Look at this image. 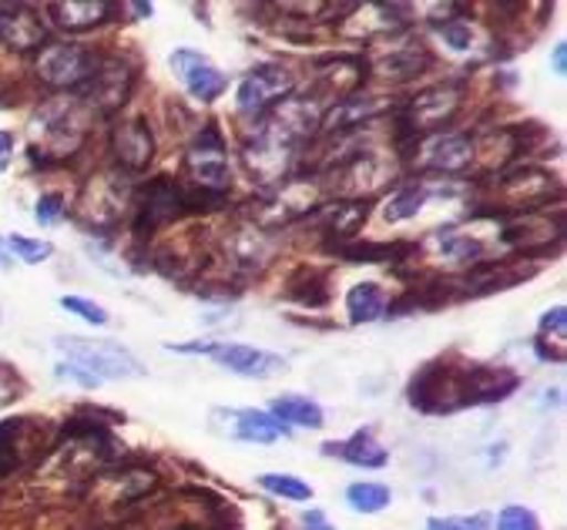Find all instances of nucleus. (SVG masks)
I'll return each instance as SVG.
<instances>
[{
    "label": "nucleus",
    "mask_w": 567,
    "mask_h": 530,
    "mask_svg": "<svg viewBox=\"0 0 567 530\" xmlns=\"http://www.w3.org/2000/svg\"><path fill=\"white\" fill-rule=\"evenodd\" d=\"M101 58H94L87 48L81 44H68V41H54L44 44L34 58V71L44 84L58 87V91H78L97 67Z\"/></svg>",
    "instance_id": "obj_6"
},
{
    "label": "nucleus",
    "mask_w": 567,
    "mask_h": 530,
    "mask_svg": "<svg viewBox=\"0 0 567 530\" xmlns=\"http://www.w3.org/2000/svg\"><path fill=\"white\" fill-rule=\"evenodd\" d=\"M225 256H229V266L233 269H259L266 259H269V239H266V229L259 226H239L225 236Z\"/></svg>",
    "instance_id": "obj_18"
},
{
    "label": "nucleus",
    "mask_w": 567,
    "mask_h": 530,
    "mask_svg": "<svg viewBox=\"0 0 567 530\" xmlns=\"http://www.w3.org/2000/svg\"><path fill=\"white\" fill-rule=\"evenodd\" d=\"M221 370H229L236 376H246V380H272V376H282L289 370V363L276 353H266V350H256V346H246V343H215L212 353H208Z\"/></svg>",
    "instance_id": "obj_13"
},
{
    "label": "nucleus",
    "mask_w": 567,
    "mask_h": 530,
    "mask_svg": "<svg viewBox=\"0 0 567 530\" xmlns=\"http://www.w3.org/2000/svg\"><path fill=\"white\" fill-rule=\"evenodd\" d=\"M0 44L21 54L44 48V21L24 4H0Z\"/></svg>",
    "instance_id": "obj_17"
},
{
    "label": "nucleus",
    "mask_w": 567,
    "mask_h": 530,
    "mask_svg": "<svg viewBox=\"0 0 567 530\" xmlns=\"http://www.w3.org/2000/svg\"><path fill=\"white\" fill-rule=\"evenodd\" d=\"M132 191L125 185V175L118 172H101L94 175L81 198H78V208H74V219L94 232H107V229H115L122 222V211L128 205Z\"/></svg>",
    "instance_id": "obj_5"
},
{
    "label": "nucleus",
    "mask_w": 567,
    "mask_h": 530,
    "mask_svg": "<svg viewBox=\"0 0 567 530\" xmlns=\"http://www.w3.org/2000/svg\"><path fill=\"white\" fill-rule=\"evenodd\" d=\"M353 14L339 24V34L343 38H353V41H367V38H377V34H393L403 21L393 18L400 8H390V4H367V8H350Z\"/></svg>",
    "instance_id": "obj_19"
},
{
    "label": "nucleus",
    "mask_w": 567,
    "mask_h": 530,
    "mask_svg": "<svg viewBox=\"0 0 567 530\" xmlns=\"http://www.w3.org/2000/svg\"><path fill=\"white\" fill-rule=\"evenodd\" d=\"M426 530H494L491 527V517L487 513H453V517H430L426 520Z\"/></svg>",
    "instance_id": "obj_34"
},
{
    "label": "nucleus",
    "mask_w": 567,
    "mask_h": 530,
    "mask_svg": "<svg viewBox=\"0 0 567 530\" xmlns=\"http://www.w3.org/2000/svg\"><path fill=\"white\" fill-rule=\"evenodd\" d=\"M11 162H14V135L0 128V175L8 172Z\"/></svg>",
    "instance_id": "obj_40"
},
{
    "label": "nucleus",
    "mask_w": 567,
    "mask_h": 530,
    "mask_svg": "<svg viewBox=\"0 0 567 530\" xmlns=\"http://www.w3.org/2000/svg\"><path fill=\"white\" fill-rule=\"evenodd\" d=\"M111 152H115L122 168L142 172L155 158V135L142 118L122 122V125H115V135H111Z\"/></svg>",
    "instance_id": "obj_16"
},
{
    "label": "nucleus",
    "mask_w": 567,
    "mask_h": 530,
    "mask_svg": "<svg viewBox=\"0 0 567 530\" xmlns=\"http://www.w3.org/2000/svg\"><path fill=\"white\" fill-rule=\"evenodd\" d=\"M61 305H64L68 312H74L78 320L91 323V326H107V320H111L104 305H97V302H91V299H84V295H61Z\"/></svg>",
    "instance_id": "obj_33"
},
{
    "label": "nucleus",
    "mask_w": 567,
    "mask_h": 530,
    "mask_svg": "<svg viewBox=\"0 0 567 530\" xmlns=\"http://www.w3.org/2000/svg\"><path fill=\"white\" fill-rule=\"evenodd\" d=\"M477 158V145L471 135L450 132V135H433L430 142L420 145L416 168L433 172V175H464Z\"/></svg>",
    "instance_id": "obj_12"
},
{
    "label": "nucleus",
    "mask_w": 567,
    "mask_h": 530,
    "mask_svg": "<svg viewBox=\"0 0 567 530\" xmlns=\"http://www.w3.org/2000/svg\"><path fill=\"white\" fill-rule=\"evenodd\" d=\"M8 252L14 256V259H21L24 266H41V262H48L51 256H54V246L51 242H44V239H28V236H8Z\"/></svg>",
    "instance_id": "obj_32"
},
{
    "label": "nucleus",
    "mask_w": 567,
    "mask_h": 530,
    "mask_svg": "<svg viewBox=\"0 0 567 530\" xmlns=\"http://www.w3.org/2000/svg\"><path fill=\"white\" fill-rule=\"evenodd\" d=\"M497 530H540V520H537V513H534V510L511 503V507H504V510H501V517H497Z\"/></svg>",
    "instance_id": "obj_35"
},
{
    "label": "nucleus",
    "mask_w": 567,
    "mask_h": 530,
    "mask_svg": "<svg viewBox=\"0 0 567 530\" xmlns=\"http://www.w3.org/2000/svg\"><path fill=\"white\" fill-rule=\"evenodd\" d=\"M236 427L233 434L246 444H276V440H286L289 437V427L279 423L272 413L266 409H236Z\"/></svg>",
    "instance_id": "obj_22"
},
{
    "label": "nucleus",
    "mask_w": 567,
    "mask_h": 530,
    "mask_svg": "<svg viewBox=\"0 0 567 530\" xmlns=\"http://www.w3.org/2000/svg\"><path fill=\"white\" fill-rule=\"evenodd\" d=\"M557 336V343H564V333H567V309L564 305H554L540 315V336Z\"/></svg>",
    "instance_id": "obj_38"
},
{
    "label": "nucleus",
    "mask_w": 567,
    "mask_h": 530,
    "mask_svg": "<svg viewBox=\"0 0 567 530\" xmlns=\"http://www.w3.org/2000/svg\"><path fill=\"white\" fill-rule=\"evenodd\" d=\"M426 64H430V58L420 44H390L373 54V71L390 81H410V77L423 74Z\"/></svg>",
    "instance_id": "obj_20"
},
{
    "label": "nucleus",
    "mask_w": 567,
    "mask_h": 530,
    "mask_svg": "<svg viewBox=\"0 0 567 530\" xmlns=\"http://www.w3.org/2000/svg\"><path fill=\"white\" fill-rule=\"evenodd\" d=\"M54 373H58L61 380H71V383L84 386V389H94V386H101V380H94L87 370H81V366H74V363H68V360H61Z\"/></svg>",
    "instance_id": "obj_39"
},
{
    "label": "nucleus",
    "mask_w": 567,
    "mask_h": 530,
    "mask_svg": "<svg viewBox=\"0 0 567 530\" xmlns=\"http://www.w3.org/2000/svg\"><path fill=\"white\" fill-rule=\"evenodd\" d=\"M272 416L286 427H306V430H322V406L309 396H299V393H282L269 403Z\"/></svg>",
    "instance_id": "obj_24"
},
{
    "label": "nucleus",
    "mask_w": 567,
    "mask_h": 530,
    "mask_svg": "<svg viewBox=\"0 0 567 530\" xmlns=\"http://www.w3.org/2000/svg\"><path fill=\"white\" fill-rule=\"evenodd\" d=\"M326 454H336V457H343L347 464L373 467V470L386 467V460H390L386 447H383V444H377L370 430H360V434H353V437H350V440H343V444H329V447H326Z\"/></svg>",
    "instance_id": "obj_25"
},
{
    "label": "nucleus",
    "mask_w": 567,
    "mask_h": 530,
    "mask_svg": "<svg viewBox=\"0 0 567 530\" xmlns=\"http://www.w3.org/2000/svg\"><path fill=\"white\" fill-rule=\"evenodd\" d=\"M386 108H390V97H380V94H350L343 101H336L332 108L319 118V125H322L326 135H347V132H357V128L370 125Z\"/></svg>",
    "instance_id": "obj_14"
},
{
    "label": "nucleus",
    "mask_w": 567,
    "mask_h": 530,
    "mask_svg": "<svg viewBox=\"0 0 567 530\" xmlns=\"http://www.w3.org/2000/svg\"><path fill=\"white\" fill-rule=\"evenodd\" d=\"M347 503L357 513H380V510H386L393 503V493L383 484H367L363 480V484H350L347 487Z\"/></svg>",
    "instance_id": "obj_30"
},
{
    "label": "nucleus",
    "mask_w": 567,
    "mask_h": 530,
    "mask_svg": "<svg viewBox=\"0 0 567 530\" xmlns=\"http://www.w3.org/2000/svg\"><path fill=\"white\" fill-rule=\"evenodd\" d=\"M31 430V416H21V419H4L0 423V477L14 474V467L21 464V454H24V434Z\"/></svg>",
    "instance_id": "obj_28"
},
{
    "label": "nucleus",
    "mask_w": 567,
    "mask_h": 530,
    "mask_svg": "<svg viewBox=\"0 0 567 530\" xmlns=\"http://www.w3.org/2000/svg\"><path fill=\"white\" fill-rule=\"evenodd\" d=\"M58 346V353L68 360V363H74V366H81V370H87L94 380H138V376H145V366L138 363V356L132 353V350H125L122 343H115V340H81V336H64V340H58L54 343Z\"/></svg>",
    "instance_id": "obj_3"
},
{
    "label": "nucleus",
    "mask_w": 567,
    "mask_h": 530,
    "mask_svg": "<svg viewBox=\"0 0 567 530\" xmlns=\"http://www.w3.org/2000/svg\"><path fill=\"white\" fill-rule=\"evenodd\" d=\"M517 376L497 366H446L430 363L413 383L410 399L426 413H450L461 406H481L511 396Z\"/></svg>",
    "instance_id": "obj_1"
},
{
    "label": "nucleus",
    "mask_w": 567,
    "mask_h": 530,
    "mask_svg": "<svg viewBox=\"0 0 567 530\" xmlns=\"http://www.w3.org/2000/svg\"><path fill=\"white\" fill-rule=\"evenodd\" d=\"M554 74H560V77L567 74V44L564 41L554 48Z\"/></svg>",
    "instance_id": "obj_43"
},
{
    "label": "nucleus",
    "mask_w": 567,
    "mask_h": 530,
    "mask_svg": "<svg viewBox=\"0 0 567 530\" xmlns=\"http://www.w3.org/2000/svg\"><path fill=\"white\" fill-rule=\"evenodd\" d=\"M440 38L453 51H471L474 48V28L467 21H446V24H440Z\"/></svg>",
    "instance_id": "obj_36"
},
{
    "label": "nucleus",
    "mask_w": 567,
    "mask_h": 530,
    "mask_svg": "<svg viewBox=\"0 0 567 530\" xmlns=\"http://www.w3.org/2000/svg\"><path fill=\"white\" fill-rule=\"evenodd\" d=\"M302 530H336V527L326 520L322 510H309V513L302 517Z\"/></svg>",
    "instance_id": "obj_42"
},
{
    "label": "nucleus",
    "mask_w": 567,
    "mask_h": 530,
    "mask_svg": "<svg viewBox=\"0 0 567 530\" xmlns=\"http://www.w3.org/2000/svg\"><path fill=\"white\" fill-rule=\"evenodd\" d=\"M185 175L195 185V191L218 198L221 191H229V158H225V142L218 128H205L195 145L185 155Z\"/></svg>",
    "instance_id": "obj_7"
},
{
    "label": "nucleus",
    "mask_w": 567,
    "mask_h": 530,
    "mask_svg": "<svg viewBox=\"0 0 567 530\" xmlns=\"http://www.w3.org/2000/svg\"><path fill=\"white\" fill-rule=\"evenodd\" d=\"M115 11V4H104V0H61V4H48L51 21L61 31H87L107 21V14Z\"/></svg>",
    "instance_id": "obj_21"
},
{
    "label": "nucleus",
    "mask_w": 567,
    "mask_h": 530,
    "mask_svg": "<svg viewBox=\"0 0 567 530\" xmlns=\"http://www.w3.org/2000/svg\"><path fill=\"white\" fill-rule=\"evenodd\" d=\"M0 269H11V252H8L4 242H0Z\"/></svg>",
    "instance_id": "obj_44"
},
{
    "label": "nucleus",
    "mask_w": 567,
    "mask_h": 530,
    "mask_svg": "<svg viewBox=\"0 0 567 530\" xmlns=\"http://www.w3.org/2000/svg\"><path fill=\"white\" fill-rule=\"evenodd\" d=\"M497 195H501L504 208L534 211V208H540L554 195V181L544 172L524 168V172H514V175L497 178Z\"/></svg>",
    "instance_id": "obj_15"
},
{
    "label": "nucleus",
    "mask_w": 567,
    "mask_h": 530,
    "mask_svg": "<svg viewBox=\"0 0 567 530\" xmlns=\"http://www.w3.org/2000/svg\"><path fill=\"white\" fill-rule=\"evenodd\" d=\"M430 195H433V188H426V185H406V188H400V191L386 201L383 219H386V222H403V219L420 216L423 205L430 201Z\"/></svg>",
    "instance_id": "obj_29"
},
{
    "label": "nucleus",
    "mask_w": 567,
    "mask_h": 530,
    "mask_svg": "<svg viewBox=\"0 0 567 530\" xmlns=\"http://www.w3.org/2000/svg\"><path fill=\"white\" fill-rule=\"evenodd\" d=\"M347 309L353 323H377L386 312V292L380 282H357L347 295Z\"/></svg>",
    "instance_id": "obj_27"
},
{
    "label": "nucleus",
    "mask_w": 567,
    "mask_h": 530,
    "mask_svg": "<svg viewBox=\"0 0 567 530\" xmlns=\"http://www.w3.org/2000/svg\"><path fill=\"white\" fill-rule=\"evenodd\" d=\"M68 211V205H64V195H58V191H48V195H41L38 198V208H34V219L41 222V226H54L61 216Z\"/></svg>",
    "instance_id": "obj_37"
},
{
    "label": "nucleus",
    "mask_w": 567,
    "mask_h": 530,
    "mask_svg": "<svg viewBox=\"0 0 567 530\" xmlns=\"http://www.w3.org/2000/svg\"><path fill=\"white\" fill-rule=\"evenodd\" d=\"M259 487L276 493V497H286V500H296V503H306L312 500V487L299 477H289V474H262L259 477Z\"/></svg>",
    "instance_id": "obj_31"
},
{
    "label": "nucleus",
    "mask_w": 567,
    "mask_h": 530,
    "mask_svg": "<svg viewBox=\"0 0 567 530\" xmlns=\"http://www.w3.org/2000/svg\"><path fill=\"white\" fill-rule=\"evenodd\" d=\"M534 269H507V266H497V262H481L474 272H467L464 279V292L467 295H487L494 289H511L520 276H530Z\"/></svg>",
    "instance_id": "obj_26"
},
{
    "label": "nucleus",
    "mask_w": 567,
    "mask_h": 530,
    "mask_svg": "<svg viewBox=\"0 0 567 530\" xmlns=\"http://www.w3.org/2000/svg\"><path fill=\"white\" fill-rule=\"evenodd\" d=\"M202 198H212V195H202V191H188L185 185L172 181L168 175L162 178H152L142 195L135 198V232L138 236H152L158 232L162 226L182 219L185 211L198 208Z\"/></svg>",
    "instance_id": "obj_4"
},
{
    "label": "nucleus",
    "mask_w": 567,
    "mask_h": 530,
    "mask_svg": "<svg viewBox=\"0 0 567 530\" xmlns=\"http://www.w3.org/2000/svg\"><path fill=\"white\" fill-rule=\"evenodd\" d=\"M132 84H135V71L118 61V58H107V61H97L94 74L78 87V97L94 112L101 115H111V112H118L122 104L128 101L132 94Z\"/></svg>",
    "instance_id": "obj_8"
},
{
    "label": "nucleus",
    "mask_w": 567,
    "mask_h": 530,
    "mask_svg": "<svg viewBox=\"0 0 567 530\" xmlns=\"http://www.w3.org/2000/svg\"><path fill=\"white\" fill-rule=\"evenodd\" d=\"M11 399H18V383H14V376L0 370V406H8Z\"/></svg>",
    "instance_id": "obj_41"
},
{
    "label": "nucleus",
    "mask_w": 567,
    "mask_h": 530,
    "mask_svg": "<svg viewBox=\"0 0 567 530\" xmlns=\"http://www.w3.org/2000/svg\"><path fill=\"white\" fill-rule=\"evenodd\" d=\"M168 64H172V74L182 81V87H185L195 101L212 104L215 97L225 94V87H229V77H225V71H221L208 54H202V51L178 48V51H172Z\"/></svg>",
    "instance_id": "obj_11"
},
{
    "label": "nucleus",
    "mask_w": 567,
    "mask_h": 530,
    "mask_svg": "<svg viewBox=\"0 0 567 530\" xmlns=\"http://www.w3.org/2000/svg\"><path fill=\"white\" fill-rule=\"evenodd\" d=\"M91 128V108L78 97V94H64V97H51L31 118V152L41 162H64L71 158Z\"/></svg>",
    "instance_id": "obj_2"
},
{
    "label": "nucleus",
    "mask_w": 567,
    "mask_h": 530,
    "mask_svg": "<svg viewBox=\"0 0 567 530\" xmlns=\"http://www.w3.org/2000/svg\"><path fill=\"white\" fill-rule=\"evenodd\" d=\"M292 91V74L279 64H262V67H252L243 84H239V94H236V104L243 115H252V118H262L266 112H272L279 101H286V94Z\"/></svg>",
    "instance_id": "obj_10"
},
{
    "label": "nucleus",
    "mask_w": 567,
    "mask_h": 530,
    "mask_svg": "<svg viewBox=\"0 0 567 530\" xmlns=\"http://www.w3.org/2000/svg\"><path fill=\"white\" fill-rule=\"evenodd\" d=\"M464 101V87L461 84H433L426 91H420L416 97H410L406 112H403V125L410 135H423V132H433L440 128L443 122H450L457 115Z\"/></svg>",
    "instance_id": "obj_9"
},
{
    "label": "nucleus",
    "mask_w": 567,
    "mask_h": 530,
    "mask_svg": "<svg viewBox=\"0 0 567 530\" xmlns=\"http://www.w3.org/2000/svg\"><path fill=\"white\" fill-rule=\"evenodd\" d=\"M367 211H370V205L360 201V198L329 201V205H322V211H319V222H322V229H326L329 236H336V239H350V236L367 222Z\"/></svg>",
    "instance_id": "obj_23"
}]
</instances>
